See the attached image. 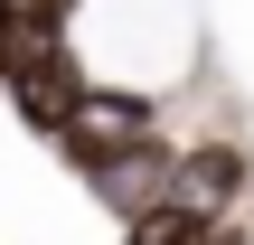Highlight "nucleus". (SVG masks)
<instances>
[{
    "mask_svg": "<svg viewBox=\"0 0 254 245\" xmlns=\"http://www.w3.org/2000/svg\"><path fill=\"white\" fill-rule=\"evenodd\" d=\"M57 151L75 161V179H85L123 227H132L141 208H160V198H170V179H179V151H170L160 132H104V123H75Z\"/></svg>",
    "mask_w": 254,
    "mask_h": 245,
    "instance_id": "1",
    "label": "nucleus"
},
{
    "mask_svg": "<svg viewBox=\"0 0 254 245\" xmlns=\"http://www.w3.org/2000/svg\"><path fill=\"white\" fill-rule=\"evenodd\" d=\"M245 189H254V151L217 132V142H189V151H179L170 208H189V217H207V227H217V217H236V198H245Z\"/></svg>",
    "mask_w": 254,
    "mask_h": 245,
    "instance_id": "2",
    "label": "nucleus"
},
{
    "mask_svg": "<svg viewBox=\"0 0 254 245\" xmlns=\"http://www.w3.org/2000/svg\"><path fill=\"white\" fill-rule=\"evenodd\" d=\"M198 236H207V217H189V208H170V198L123 227V245H198Z\"/></svg>",
    "mask_w": 254,
    "mask_h": 245,
    "instance_id": "3",
    "label": "nucleus"
},
{
    "mask_svg": "<svg viewBox=\"0 0 254 245\" xmlns=\"http://www.w3.org/2000/svg\"><path fill=\"white\" fill-rule=\"evenodd\" d=\"M19 19H28V0H0V66L19 57Z\"/></svg>",
    "mask_w": 254,
    "mask_h": 245,
    "instance_id": "4",
    "label": "nucleus"
},
{
    "mask_svg": "<svg viewBox=\"0 0 254 245\" xmlns=\"http://www.w3.org/2000/svg\"><path fill=\"white\" fill-rule=\"evenodd\" d=\"M198 245H254V227H245V217H217V227H207Z\"/></svg>",
    "mask_w": 254,
    "mask_h": 245,
    "instance_id": "5",
    "label": "nucleus"
}]
</instances>
